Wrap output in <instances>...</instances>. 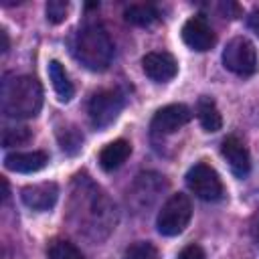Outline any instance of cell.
<instances>
[{
	"mask_svg": "<svg viewBox=\"0 0 259 259\" xmlns=\"http://www.w3.org/2000/svg\"><path fill=\"white\" fill-rule=\"evenodd\" d=\"M2 113L8 117H34L42 107V87L30 75L2 81Z\"/></svg>",
	"mask_w": 259,
	"mask_h": 259,
	"instance_id": "obj_1",
	"label": "cell"
},
{
	"mask_svg": "<svg viewBox=\"0 0 259 259\" xmlns=\"http://www.w3.org/2000/svg\"><path fill=\"white\" fill-rule=\"evenodd\" d=\"M73 55L89 71H105L113 59V42L101 24H85L75 34Z\"/></svg>",
	"mask_w": 259,
	"mask_h": 259,
	"instance_id": "obj_2",
	"label": "cell"
},
{
	"mask_svg": "<svg viewBox=\"0 0 259 259\" xmlns=\"http://www.w3.org/2000/svg\"><path fill=\"white\" fill-rule=\"evenodd\" d=\"M190 217H192V204H190V198L182 192H176L172 194L160 208L158 217H156V227H158V233L164 235V237H174V235H180L188 223H190Z\"/></svg>",
	"mask_w": 259,
	"mask_h": 259,
	"instance_id": "obj_3",
	"label": "cell"
},
{
	"mask_svg": "<svg viewBox=\"0 0 259 259\" xmlns=\"http://www.w3.org/2000/svg\"><path fill=\"white\" fill-rule=\"evenodd\" d=\"M223 65L239 77H249L257 71V53L249 38L235 36L223 51Z\"/></svg>",
	"mask_w": 259,
	"mask_h": 259,
	"instance_id": "obj_4",
	"label": "cell"
},
{
	"mask_svg": "<svg viewBox=\"0 0 259 259\" xmlns=\"http://www.w3.org/2000/svg\"><path fill=\"white\" fill-rule=\"evenodd\" d=\"M186 186L190 188V192H194V196L206 202H217L225 194V188L217 170L204 162L194 164L186 172Z\"/></svg>",
	"mask_w": 259,
	"mask_h": 259,
	"instance_id": "obj_5",
	"label": "cell"
},
{
	"mask_svg": "<svg viewBox=\"0 0 259 259\" xmlns=\"http://www.w3.org/2000/svg\"><path fill=\"white\" fill-rule=\"evenodd\" d=\"M123 107V97L119 91L115 89H103V91H97L91 99H89V121L95 130H103L107 125H111L119 111Z\"/></svg>",
	"mask_w": 259,
	"mask_h": 259,
	"instance_id": "obj_6",
	"label": "cell"
},
{
	"mask_svg": "<svg viewBox=\"0 0 259 259\" xmlns=\"http://www.w3.org/2000/svg\"><path fill=\"white\" fill-rule=\"evenodd\" d=\"M192 119V111L190 107H186L184 103H172L166 105L162 109H158L152 117V132L154 134H174L178 132L182 125H186Z\"/></svg>",
	"mask_w": 259,
	"mask_h": 259,
	"instance_id": "obj_7",
	"label": "cell"
},
{
	"mask_svg": "<svg viewBox=\"0 0 259 259\" xmlns=\"http://www.w3.org/2000/svg\"><path fill=\"white\" fill-rule=\"evenodd\" d=\"M182 40L192 49V51H198V53H204L208 49L214 47L217 38H214V32L212 28L208 26L206 18L196 14V16H190L184 26H182Z\"/></svg>",
	"mask_w": 259,
	"mask_h": 259,
	"instance_id": "obj_8",
	"label": "cell"
},
{
	"mask_svg": "<svg viewBox=\"0 0 259 259\" xmlns=\"http://www.w3.org/2000/svg\"><path fill=\"white\" fill-rule=\"evenodd\" d=\"M142 69H144V73H146L152 81H156V83H166V81H170V79L176 77V73H178V63H176V59H174L170 53H166V51H152V53H148V55L142 59Z\"/></svg>",
	"mask_w": 259,
	"mask_h": 259,
	"instance_id": "obj_9",
	"label": "cell"
},
{
	"mask_svg": "<svg viewBox=\"0 0 259 259\" xmlns=\"http://www.w3.org/2000/svg\"><path fill=\"white\" fill-rule=\"evenodd\" d=\"M20 198L32 210H51L59 198V186L55 182L30 184V186L22 188Z\"/></svg>",
	"mask_w": 259,
	"mask_h": 259,
	"instance_id": "obj_10",
	"label": "cell"
},
{
	"mask_svg": "<svg viewBox=\"0 0 259 259\" xmlns=\"http://www.w3.org/2000/svg\"><path fill=\"white\" fill-rule=\"evenodd\" d=\"M221 154L225 156V160L229 162L231 170L235 176L245 178L251 170V158H249V150L243 146V142L235 136H229L223 140L221 144Z\"/></svg>",
	"mask_w": 259,
	"mask_h": 259,
	"instance_id": "obj_11",
	"label": "cell"
},
{
	"mask_svg": "<svg viewBox=\"0 0 259 259\" xmlns=\"http://www.w3.org/2000/svg\"><path fill=\"white\" fill-rule=\"evenodd\" d=\"M49 164V154L42 150H32V152H12L4 158V166L12 172L20 174H32L42 170Z\"/></svg>",
	"mask_w": 259,
	"mask_h": 259,
	"instance_id": "obj_12",
	"label": "cell"
},
{
	"mask_svg": "<svg viewBox=\"0 0 259 259\" xmlns=\"http://www.w3.org/2000/svg\"><path fill=\"white\" fill-rule=\"evenodd\" d=\"M130 154H132V144L127 140H115L99 152V166L105 172H113L130 158Z\"/></svg>",
	"mask_w": 259,
	"mask_h": 259,
	"instance_id": "obj_13",
	"label": "cell"
},
{
	"mask_svg": "<svg viewBox=\"0 0 259 259\" xmlns=\"http://www.w3.org/2000/svg\"><path fill=\"white\" fill-rule=\"evenodd\" d=\"M196 115H198V121H200V125H202L204 132H210L212 134V132H219L223 127V115H221L214 99L208 97V95H202L198 99V103H196Z\"/></svg>",
	"mask_w": 259,
	"mask_h": 259,
	"instance_id": "obj_14",
	"label": "cell"
},
{
	"mask_svg": "<svg viewBox=\"0 0 259 259\" xmlns=\"http://www.w3.org/2000/svg\"><path fill=\"white\" fill-rule=\"evenodd\" d=\"M49 77H51L53 89H55V93L59 95V99L65 101V103L71 101V97H73V93H75V87H73V83H71V79H69L65 67H63L59 61H51V63H49Z\"/></svg>",
	"mask_w": 259,
	"mask_h": 259,
	"instance_id": "obj_15",
	"label": "cell"
},
{
	"mask_svg": "<svg viewBox=\"0 0 259 259\" xmlns=\"http://www.w3.org/2000/svg\"><path fill=\"white\" fill-rule=\"evenodd\" d=\"M158 10L152 4H132L123 10V18L136 26H150L158 20Z\"/></svg>",
	"mask_w": 259,
	"mask_h": 259,
	"instance_id": "obj_16",
	"label": "cell"
},
{
	"mask_svg": "<svg viewBox=\"0 0 259 259\" xmlns=\"http://www.w3.org/2000/svg\"><path fill=\"white\" fill-rule=\"evenodd\" d=\"M57 140H59L63 152H67V154H71V156L77 154V152L81 150V144H83V136H81V132H79L75 125L61 127V130L57 132Z\"/></svg>",
	"mask_w": 259,
	"mask_h": 259,
	"instance_id": "obj_17",
	"label": "cell"
},
{
	"mask_svg": "<svg viewBox=\"0 0 259 259\" xmlns=\"http://www.w3.org/2000/svg\"><path fill=\"white\" fill-rule=\"evenodd\" d=\"M30 130L24 127V125H8L4 127L2 132V146L4 148H10V146H20V144H26L30 140Z\"/></svg>",
	"mask_w": 259,
	"mask_h": 259,
	"instance_id": "obj_18",
	"label": "cell"
},
{
	"mask_svg": "<svg viewBox=\"0 0 259 259\" xmlns=\"http://www.w3.org/2000/svg\"><path fill=\"white\" fill-rule=\"evenodd\" d=\"M123 259H160V253L152 243L138 241V243H134L125 249Z\"/></svg>",
	"mask_w": 259,
	"mask_h": 259,
	"instance_id": "obj_19",
	"label": "cell"
},
{
	"mask_svg": "<svg viewBox=\"0 0 259 259\" xmlns=\"http://www.w3.org/2000/svg\"><path fill=\"white\" fill-rule=\"evenodd\" d=\"M49 259H85L83 253L69 241H55L49 247Z\"/></svg>",
	"mask_w": 259,
	"mask_h": 259,
	"instance_id": "obj_20",
	"label": "cell"
},
{
	"mask_svg": "<svg viewBox=\"0 0 259 259\" xmlns=\"http://www.w3.org/2000/svg\"><path fill=\"white\" fill-rule=\"evenodd\" d=\"M45 12H47V20L49 22L59 24L69 14V2H65V0H49L47 6H45Z\"/></svg>",
	"mask_w": 259,
	"mask_h": 259,
	"instance_id": "obj_21",
	"label": "cell"
},
{
	"mask_svg": "<svg viewBox=\"0 0 259 259\" xmlns=\"http://www.w3.org/2000/svg\"><path fill=\"white\" fill-rule=\"evenodd\" d=\"M178 259H206V255H204V251H202V247L200 245H186L180 253H178Z\"/></svg>",
	"mask_w": 259,
	"mask_h": 259,
	"instance_id": "obj_22",
	"label": "cell"
},
{
	"mask_svg": "<svg viewBox=\"0 0 259 259\" xmlns=\"http://www.w3.org/2000/svg\"><path fill=\"white\" fill-rule=\"evenodd\" d=\"M247 26L259 36V10H253V12L247 16Z\"/></svg>",
	"mask_w": 259,
	"mask_h": 259,
	"instance_id": "obj_23",
	"label": "cell"
},
{
	"mask_svg": "<svg viewBox=\"0 0 259 259\" xmlns=\"http://www.w3.org/2000/svg\"><path fill=\"white\" fill-rule=\"evenodd\" d=\"M0 38H2V47H0V51H2V53H6V51L10 49V38H8V32H6L4 28L0 30Z\"/></svg>",
	"mask_w": 259,
	"mask_h": 259,
	"instance_id": "obj_24",
	"label": "cell"
},
{
	"mask_svg": "<svg viewBox=\"0 0 259 259\" xmlns=\"http://www.w3.org/2000/svg\"><path fill=\"white\" fill-rule=\"evenodd\" d=\"M2 186H4V194H2V198H4V202L8 200V182H6V178H2Z\"/></svg>",
	"mask_w": 259,
	"mask_h": 259,
	"instance_id": "obj_25",
	"label": "cell"
}]
</instances>
